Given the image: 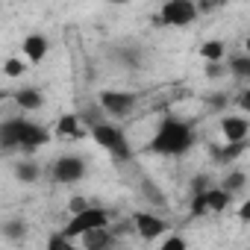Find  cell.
I'll return each mask as SVG.
<instances>
[{"label":"cell","instance_id":"6da1fadb","mask_svg":"<svg viewBox=\"0 0 250 250\" xmlns=\"http://www.w3.org/2000/svg\"><path fill=\"white\" fill-rule=\"evenodd\" d=\"M53 133L47 127L27 118H6L0 121V150L3 153H36L39 147L50 145Z\"/></svg>","mask_w":250,"mask_h":250},{"label":"cell","instance_id":"7a4b0ae2","mask_svg":"<svg viewBox=\"0 0 250 250\" xmlns=\"http://www.w3.org/2000/svg\"><path fill=\"white\" fill-rule=\"evenodd\" d=\"M194 142H197V133L191 121H183L177 115H162L147 150L159 156H186L194 147Z\"/></svg>","mask_w":250,"mask_h":250},{"label":"cell","instance_id":"3957f363","mask_svg":"<svg viewBox=\"0 0 250 250\" xmlns=\"http://www.w3.org/2000/svg\"><path fill=\"white\" fill-rule=\"evenodd\" d=\"M88 136H91V142H94L100 150H106L118 165H124V162H130V159H133V145H130L127 133H124L118 124L103 121V124H97V127L88 130Z\"/></svg>","mask_w":250,"mask_h":250},{"label":"cell","instance_id":"277c9868","mask_svg":"<svg viewBox=\"0 0 250 250\" xmlns=\"http://www.w3.org/2000/svg\"><path fill=\"white\" fill-rule=\"evenodd\" d=\"M112 212L109 209H103V206H88V209H83V212H77V215H71V221L59 229L68 241H74V238H80V235H85V232H91V229H103V227H112Z\"/></svg>","mask_w":250,"mask_h":250},{"label":"cell","instance_id":"5b68a950","mask_svg":"<svg viewBox=\"0 0 250 250\" xmlns=\"http://www.w3.org/2000/svg\"><path fill=\"white\" fill-rule=\"evenodd\" d=\"M47 174H50V180H53L56 186H74V183L85 180L88 165H85L83 156L65 153V156H56V159L50 162V171H47Z\"/></svg>","mask_w":250,"mask_h":250},{"label":"cell","instance_id":"8992f818","mask_svg":"<svg viewBox=\"0 0 250 250\" xmlns=\"http://www.w3.org/2000/svg\"><path fill=\"white\" fill-rule=\"evenodd\" d=\"M162 27H191L197 21V6L194 0H168L159 6V15L153 18Z\"/></svg>","mask_w":250,"mask_h":250},{"label":"cell","instance_id":"52a82bcc","mask_svg":"<svg viewBox=\"0 0 250 250\" xmlns=\"http://www.w3.org/2000/svg\"><path fill=\"white\" fill-rule=\"evenodd\" d=\"M97 106L103 109L106 118H127V115H133V109L139 106V94L106 88V91L97 94Z\"/></svg>","mask_w":250,"mask_h":250},{"label":"cell","instance_id":"ba28073f","mask_svg":"<svg viewBox=\"0 0 250 250\" xmlns=\"http://www.w3.org/2000/svg\"><path fill=\"white\" fill-rule=\"evenodd\" d=\"M130 224L136 227V235L142 241H156L159 235L168 232V221L162 215H156V212H133Z\"/></svg>","mask_w":250,"mask_h":250},{"label":"cell","instance_id":"9c48e42d","mask_svg":"<svg viewBox=\"0 0 250 250\" xmlns=\"http://www.w3.org/2000/svg\"><path fill=\"white\" fill-rule=\"evenodd\" d=\"M115 62H121L130 71H142L147 65V47L139 44V42H124V44L115 47Z\"/></svg>","mask_w":250,"mask_h":250},{"label":"cell","instance_id":"30bf717a","mask_svg":"<svg viewBox=\"0 0 250 250\" xmlns=\"http://www.w3.org/2000/svg\"><path fill=\"white\" fill-rule=\"evenodd\" d=\"M221 133H224L227 145H241L250 133V121L244 115H224L221 118Z\"/></svg>","mask_w":250,"mask_h":250},{"label":"cell","instance_id":"8fae6325","mask_svg":"<svg viewBox=\"0 0 250 250\" xmlns=\"http://www.w3.org/2000/svg\"><path fill=\"white\" fill-rule=\"evenodd\" d=\"M115 247H118V235L109 227L80 235V250H115Z\"/></svg>","mask_w":250,"mask_h":250},{"label":"cell","instance_id":"7c38bea8","mask_svg":"<svg viewBox=\"0 0 250 250\" xmlns=\"http://www.w3.org/2000/svg\"><path fill=\"white\" fill-rule=\"evenodd\" d=\"M27 235H30V224H27L24 215H9V218L0 221V238H3V241L18 244V241H24Z\"/></svg>","mask_w":250,"mask_h":250},{"label":"cell","instance_id":"4fadbf2b","mask_svg":"<svg viewBox=\"0 0 250 250\" xmlns=\"http://www.w3.org/2000/svg\"><path fill=\"white\" fill-rule=\"evenodd\" d=\"M21 50H24V56L30 59V62H42V59H47V53H50V39L44 36V33H30L24 42H21Z\"/></svg>","mask_w":250,"mask_h":250},{"label":"cell","instance_id":"5bb4252c","mask_svg":"<svg viewBox=\"0 0 250 250\" xmlns=\"http://www.w3.org/2000/svg\"><path fill=\"white\" fill-rule=\"evenodd\" d=\"M9 97H12L24 112H39V109L44 106V91H42V88H36V85H24V88L12 91Z\"/></svg>","mask_w":250,"mask_h":250},{"label":"cell","instance_id":"9a60e30c","mask_svg":"<svg viewBox=\"0 0 250 250\" xmlns=\"http://www.w3.org/2000/svg\"><path fill=\"white\" fill-rule=\"evenodd\" d=\"M247 150V145L241 142V145H209V156H212V162L215 165H232L241 153Z\"/></svg>","mask_w":250,"mask_h":250},{"label":"cell","instance_id":"2e32d148","mask_svg":"<svg viewBox=\"0 0 250 250\" xmlns=\"http://www.w3.org/2000/svg\"><path fill=\"white\" fill-rule=\"evenodd\" d=\"M53 133H56L59 139H83V136H85V127L80 124L77 112H68V115H62V118L56 121Z\"/></svg>","mask_w":250,"mask_h":250},{"label":"cell","instance_id":"e0dca14e","mask_svg":"<svg viewBox=\"0 0 250 250\" xmlns=\"http://www.w3.org/2000/svg\"><path fill=\"white\" fill-rule=\"evenodd\" d=\"M139 188H142V197H145L150 206H156V209H168V197H165L162 186H159L153 177H142V180H139Z\"/></svg>","mask_w":250,"mask_h":250},{"label":"cell","instance_id":"ac0fdd59","mask_svg":"<svg viewBox=\"0 0 250 250\" xmlns=\"http://www.w3.org/2000/svg\"><path fill=\"white\" fill-rule=\"evenodd\" d=\"M12 174H15V180L18 183H24V186H33V183H39L42 180V165L36 162V159H21V162H15L12 165Z\"/></svg>","mask_w":250,"mask_h":250},{"label":"cell","instance_id":"d6986e66","mask_svg":"<svg viewBox=\"0 0 250 250\" xmlns=\"http://www.w3.org/2000/svg\"><path fill=\"white\" fill-rule=\"evenodd\" d=\"M229 203H232V197H229L221 186H209V188H206V212H209V215H221V212H227Z\"/></svg>","mask_w":250,"mask_h":250},{"label":"cell","instance_id":"ffe728a7","mask_svg":"<svg viewBox=\"0 0 250 250\" xmlns=\"http://www.w3.org/2000/svg\"><path fill=\"white\" fill-rule=\"evenodd\" d=\"M224 68H227L229 77H235V80H247V77H250V56H247V53H229Z\"/></svg>","mask_w":250,"mask_h":250},{"label":"cell","instance_id":"44dd1931","mask_svg":"<svg viewBox=\"0 0 250 250\" xmlns=\"http://www.w3.org/2000/svg\"><path fill=\"white\" fill-rule=\"evenodd\" d=\"M77 118H80V124L85 127V133L91 130V127H97V124H103V121H109L106 115H103V109L97 106V100L94 103H85L80 112H77Z\"/></svg>","mask_w":250,"mask_h":250},{"label":"cell","instance_id":"7402d4cb","mask_svg":"<svg viewBox=\"0 0 250 250\" xmlns=\"http://www.w3.org/2000/svg\"><path fill=\"white\" fill-rule=\"evenodd\" d=\"M200 56H203L206 65H209V62H224V59H227V44H224L221 39H206V42L200 44Z\"/></svg>","mask_w":250,"mask_h":250},{"label":"cell","instance_id":"603a6c76","mask_svg":"<svg viewBox=\"0 0 250 250\" xmlns=\"http://www.w3.org/2000/svg\"><path fill=\"white\" fill-rule=\"evenodd\" d=\"M221 188L229 194V197H235V194H244V188H247V174L241 171V168H235V171H229L227 177H224V183H221Z\"/></svg>","mask_w":250,"mask_h":250},{"label":"cell","instance_id":"cb8c5ba5","mask_svg":"<svg viewBox=\"0 0 250 250\" xmlns=\"http://www.w3.org/2000/svg\"><path fill=\"white\" fill-rule=\"evenodd\" d=\"M44 250H80L74 241H68L62 232H50L47 235V244H44Z\"/></svg>","mask_w":250,"mask_h":250},{"label":"cell","instance_id":"d4e9b609","mask_svg":"<svg viewBox=\"0 0 250 250\" xmlns=\"http://www.w3.org/2000/svg\"><path fill=\"white\" fill-rule=\"evenodd\" d=\"M159 250H188V241H186V235H165L162 238V244H159Z\"/></svg>","mask_w":250,"mask_h":250},{"label":"cell","instance_id":"484cf974","mask_svg":"<svg viewBox=\"0 0 250 250\" xmlns=\"http://www.w3.org/2000/svg\"><path fill=\"white\" fill-rule=\"evenodd\" d=\"M3 74L18 80V77H24V74H27V65H24L21 59H15V56H12V59H6V62H3Z\"/></svg>","mask_w":250,"mask_h":250},{"label":"cell","instance_id":"4316f807","mask_svg":"<svg viewBox=\"0 0 250 250\" xmlns=\"http://www.w3.org/2000/svg\"><path fill=\"white\" fill-rule=\"evenodd\" d=\"M188 209H191V215H194V218H203V215H209V212H206V191H203V194H191V203H188Z\"/></svg>","mask_w":250,"mask_h":250},{"label":"cell","instance_id":"83f0119b","mask_svg":"<svg viewBox=\"0 0 250 250\" xmlns=\"http://www.w3.org/2000/svg\"><path fill=\"white\" fill-rule=\"evenodd\" d=\"M209 186H212V180H209L206 174H197V177L191 180V194H203Z\"/></svg>","mask_w":250,"mask_h":250},{"label":"cell","instance_id":"f1b7e54d","mask_svg":"<svg viewBox=\"0 0 250 250\" xmlns=\"http://www.w3.org/2000/svg\"><path fill=\"white\" fill-rule=\"evenodd\" d=\"M224 74H227L224 62H209V65H206V77H209V80H218V77H224Z\"/></svg>","mask_w":250,"mask_h":250},{"label":"cell","instance_id":"f546056e","mask_svg":"<svg viewBox=\"0 0 250 250\" xmlns=\"http://www.w3.org/2000/svg\"><path fill=\"white\" fill-rule=\"evenodd\" d=\"M91 203L85 200V197H71V203H68V212L71 215H77V212H83V209H88Z\"/></svg>","mask_w":250,"mask_h":250},{"label":"cell","instance_id":"4dcf8cb0","mask_svg":"<svg viewBox=\"0 0 250 250\" xmlns=\"http://www.w3.org/2000/svg\"><path fill=\"white\" fill-rule=\"evenodd\" d=\"M238 106H241L244 112L250 109V91H238Z\"/></svg>","mask_w":250,"mask_h":250},{"label":"cell","instance_id":"1f68e13d","mask_svg":"<svg viewBox=\"0 0 250 250\" xmlns=\"http://www.w3.org/2000/svg\"><path fill=\"white\" fill-rule=\"evenodd\" d=\"M209 103H212L215 109H221V106H227V94H218V97H209Z\"/></svg>","mask_w":250,"mask_h":250},{"label":"cell","instance_id":"d6a6232c","mask_svg":"<svg viewBox=\"0 0 250 250\" xmlns=\"http://www.w3.org/2000/svg\"><path fill=\"white\" fill-rule=\"evenodd\" d=\"M238 218H241V221H247V218H250V203H241V212H238Z\"/></svg>","mask_w":250,"mask_h":250},{"label":"cell","instance_id":"836d02e7","mask_svg":"<svg viewBox=\"0 0 250 250\" xmlns=\"http://www.w3.org/2000/svg\"><path fill=\"white\" fill-rule=\"evenodd\" d=\"M3 97H9V91H3V88H0V100H3Z\"/></svg>","mask_w":250,"mask_h":250}]
</instances>
